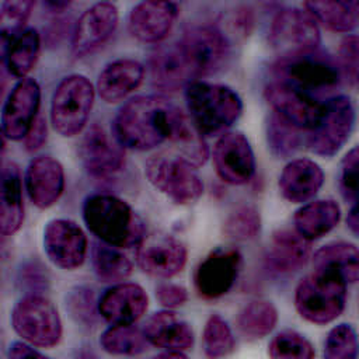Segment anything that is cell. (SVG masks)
Instances as JSON below:
<instances>
[{"label":"cell","instance_id":"obj_15","mask_svg":"<svg viewBox=\"0 0 359 359\" xmlns=\"http://www.w3.org/2000/svg\"><path fill=\"white\" fill-rule=\"evenodd\" d=\"M43 250L53 265L72 271L86 259L87 237L76 222L53 219L43 229Z\"/></svg>","mask_w":359,"mask_h":359},{"label":"cell","instance_id":"obj_28","mask_svg":"<svg viewBox=\"0 0 359 359\" xmlns=\"http://www.w3.org/2000/svg\"><path fill=\"white\" fill-rule=\"evenodd\" d=\"M341 219V208L332 199H317L304 203L293 216L294 231L307 241L318 240L335 229Z\"/></svg>","mask_w":359,"mask_h":359},{"label":"cell","instance_id":"obj_50","mask_svg":"<svg viewBox=\"0 0 359 359\" xmlns=\"http://www.w3.org/2000/svg\"><path fill=\"white\" fill-rule=\"evenodd\" d=\"M43 6L46 8H49L50 11H55V13H62L63 10H66L70 3L69 1H45Z\"/></svg>","mask_w":359,"mask_h":359},{"label":"cell","instance_id":"obj_31","mask_svg":"<svg viewBox=\"0 0 359 359\" xmlns=\"http://www.w3.org/2000/svg\"><path fill=\"white\" fill-rule=\"evenodd\" d=\"M41 49V36L36 29L27 28L20 35L3 43V60L14 77L25 79L35 66Z\"/></svg>","mask_w":359,"mask_h":359},{"label":"cell","instance_id":"obj_40","mask_svg":"<svg viewBox=\"0 0 359 359\" xmlns=\"http://www.w3.org/2000/svg\"><path fill=\"white\" fill-rule=\"evenodd\" d=\"M359 341L351 324L341 323L332 327L324 341L323 359H358Z\"/></svg>","mask_w":359,"mask_h":359},{"label":"cell","instance_id":"obj_47","mask_svg":"<svg viewBox=\"0 0 359 359\" xmlns=\"http://www.w3.org/2000/svg\"><path fill=\"white\" fill-rule=\"evenodd\" d=\"M7 356L8 359H50L41 353L39 351H36L35 348H32L31 345L17 341L8 346Z\"/></svg>","mask_w":359,"mask_h":359},{"label":"cell","instance_id":"obj_25","mask_svg":"<svg viewBox=\"0 0 359 359\" xmlns=\"http://www.w3.org/2000/svg\"><path fill=\"white\" fill-rule=\"evenodd\" d=\"M143 334L149 344L165 351H187L194 346V330L188 321L171 310L154 313L144 324Z\"/></svg>","mask_w":359,"mask_h":359},{"label":"cell","instance_id":"obj_22","mask_svg":"<svg viewBox=\"0 0 359 359\" xmlns=\"http://www.w3.org/2000/svg\"><path fill=\"white\" fill-rule=\"evenodd\" d=\"M25 189L35 206L46 209L55 205L65 189L62 164L50 156L34 158L25 171Z\"/></svg>","mask_w":359,"mask_h":359},{"label":"cell","instance_id":"obj_8","mask_svg":"<svg viewBox=\"0 0 359 359\" xmlns=\"http://www.w3.org/2000/svg\"><path fill=\"white\" fill-rule=\"evenodd\" d=\"M95 98L91 81L83 74H70L56 87L50 104V121L55 130L72 137L79 135L90 116Z\"/></svg>","mask_w":359,"mask_h":359},{"label":"cell","instance_id":"obj_27","mask_svg":"<svg viewBox=\"0 0 359 359\" xmlns=\"http://www.w3.org/2000/svg\"><path fill=\"white\" fill-rule=\"evenodd\" d=\"M21 191L20 167L14 161L4 163L0 187V230L3 236H11L22 226L24 205Z\"/></svg>","mask_w":359,"mask_h":359},{"label":"cell","instance_id":"obj_21","mask_svg":"<svg viewBox=\"0 0 359 359\" xmlns=\"http://www.w3.org/2000/svg\"><path fill=\"white\" fill-rule=\"evenodd\" d=\"M177 17L178 6L172 1H142L130 10L128 28L137 41L157 43L170 34Z\"/></svg>","mask_w":359,"mask_h":359},{"label":"cell","instance_id":"obj_41","mask_svg":"<svg viewBox=\"0 0 359 359\" xmlns=\"http://www.w3.org/2000/svg\"><path fill=\"white\" fill-rule=\"evenodd\" d=\"M35 3L28 0H10L1 3L0 32L3 43L25 31L27 20L31 15Z\"/></svg>","mask_w":359,"mask_h":359},{"label":"cell","instance_id":"obj_9","mask_svg":"<svg viewBox=\"0 0 359 359\" xmlns=\"http://www.w3.org/2000/svg\"><path fill=\"white\" fill-rule=\"evenodd\" d=\"M14 331L32 346L50 348L62 338V320L55 304L41 294H27L11 311Z\"/></svg>","mask_w":359,"mask_h":359},{"label":"cell","instance_id":"obj_7","mask_svg":"<svg viewBox=\"0 0 359 359\" xmlns=\"http://www.w3.org/2000/svg\"><path fill=\"white\" fill-rule=\"evenodd\" d=\"M175 46L192 81L219 72L230 56L229 41L215 25H196L187 29Z\"/></svg>","mask_w":359,"mask_h":359},{"label":"cell","instance_id":"obj_16","mask_svg":"<svg viewBox=\"0 0 359 359\" xmlns=\"http://www.w3.org/2000/svg\"><path fill=\"white\" fill-rule=\"evenodd\" d=\"M187 247L170 234H151L137 245L136 262L139 268L154 278H172L187 264Z\"/></svg>","mask_w":359,"mask_h":359},{"label":"cell","instance_id":"obj_30","mask_svg":"<svg viewBox=\"0 0 359 359\" xmlns=\"http://www.w3.org/2000/svg\"><path fill=\"white\" fill-rule=\"evenodd\" d=\"M151 81L157 88L175 91L192 83L175 43L161 48L149 60Z\"/></svg>","mask_w":359,"mask_h":359},{"label":"cell","instance_id":"obj_45","mask_svg":"<svg viewBox=\"0 0 359 359\" xmlns=\"http://www.w3.org/2000/svg\"><path fill=\"white\" fill-rule=\"evenodd\" d=\"M156 299L167 310L182 306L188 300V292L177 283H160L156 287Z\"/></svg>","mask_w":359,"mask_h":359},{"label":"cell","instance_id":"obj_35","mask_svg":"<svg viewBox=\"0 0 359 359\" xmlns=\"http://www.w3.org/2000/svg\"><path fill=\"white\" fill-rule=\"evenodd\" d=\"M101 348L111 355H140L147 349L149 341L143 331L133 325H111L100 337Z\"/></svg>","mask_w":359,"mask_h":359},{"label":"cell","instance_id":"obj_42","mask_svg":"<svg viewBox=\"0 0 359 359\" xmlns=\"http://www.w3.org/2000/svg\"><path fill=\"white\" fill-rule=\"evenodd\" d=\"M338 189L346 202H359V144L353 146L341 160Z\"/></svg>","mask_w":359,"mask_h":359},{"label":"cell","instance_id":"obj_1","mask_svg":"<svg viewBox=\"0 0 359 359\" xmlns=\"http://www.w3.org/2000/svg\"><path fill=\"white\" fill-rule=\"evenodd\" d=\"M191 122V118L168 98L139 95L119 109L114 133L123 147L144 151L164 142L174 144Z\"/></svg>","mask_w":359,"mask_h":359},{"label":"cell","instance_id":"obj_2","mask_svg":"<svg viewBox=\"0 0 359 359\" xmlns=\"http://www.w3.org/2000/svg\"><path fill=\"white\" fill-rule=\"evenodd\" d=\"M83 219L100 241L116 248L137 247L147 236L143 219L128 202L114 195L88 196L83 205Z\"/></svg>","mask_w":359,"mask_h":359},{"label":"cell","instance_id":"obj_29","mask_svg":"<svg viewBox=\"0 0 359 359\" xmlns=\"http://www.w3.org/2000/svg\"><path fill=\"white\" fill-rule=\"evenodd\" d=\"M313 269L331 272L346 285L359 282V247L348 241H331L313 255Z\"/></svg>","mask_w":359,"mask_h":359},{"label":"cell","instance_id":"obj_18","mask_svg":"<svg viewBox=\"0 0 359 359\" xmlns=\"http://www.w3.org/2000/svg\"><path fill=\"white\" fill-rule=\"evenodd\" d=\"M41 88L34 79L20 80L10 91L1 112L3 136L10 140L25 139L36 121Z\"/></svg>","mask_w":359,"mask_h":359},{"label":"cell","instance_id":"obj_19","mask_svg":"<svg viewBox=\"0 0 359 359\" xmlns=\"http://www.w3.org/2000/svg\"><path fill=\"white\" fill-rule=\"evenodd\" d=\"M118 8L112 3H97L79 18L72 39L74 57H84L105 43L118 27Z\"/></svg>","mask_w":359,"mask_h":359},{"label":"cell","instance_id":"obj_26","mask_svg":"<svg viewBox=\"0 0 359 359\" xmlns=\"http://www.w3.org/2000/svg\"><path fill=\"white\" fill-rule=\"evenodd\" d=\"M144 67L133 59H118L100 73L97 80L98 95L108 104L118 102L133 93L143 81Z\"/></svg>","mask_w":359,"mask_h":359},{"label":"cell","instance_id":"obj_37","mask_svg":"<svg viewBox=\"0 0 359 359\" xmlns=\"http://www.w3.org/2000/svg\"><path fill=\"white\" fill-rule=\"evenodd\" d=\"M297 128L272 112L266 123V142L271 153L279 158L293 156L302 144Z\"/></svg>","mask_w":359,"mask_h":359},{"label":"cell","instance_id":"obj_20","mask_svg":"<svg viewBox=\"0 0 359 359\" xmlns=\"http://www.w3.org/2000/svg\"><path fill=\"white\" fill-rule=\"evenodd\" d=\"M149 297L144 289L132 282H122L104 292L98 302V313L111 325H132L147 310Z\"/></svg>","mask_w":359,"mask_h":359},{"label":"cell","instance_id":"obj_51","mask_svg":"<svg viewBox=\"0 0 359 359\" xmlns=\"http://www.w3.org/2000/svg\"><path fill=\"white\" fill-rule=\"evenodd\" d=\"M346 3L349 6V8L352 10L353 15L356 17V20L359 21V1H346Z\"/></svg>","mask_w":359,"mask_h":359},{"label":"cell","instance_id":"obj_43","mask_svg":"<svg viewBox=\"0 0 359 359\" xmlns=\"http://www.w3.org/2000/svg\"><path fill=\"white\" fill-rule=\"evenodd\" d=\"M67 307L76 321L86 325H91L95 321L98 307H95L94 293L91 289L80 286L74 290H70L67 297Z\"/></svg>","mask_w":359,"mask_h":359},{"label":"cell","instance_id":"obj_13","mask_svg":"<svg viewBox=\"0 0 359 359\" xmlns=\"http://www.w3.org/2000/svg\"><path fill=\"white\" fill-rule=\"evenodd\" d=\"M264 95L273 109V114L294 128L307 130H310L318 121L324 102L306 91L276 79L265 86Z\"/></svg>","mask_w":359,"mask_h":359},{"label":"cell","instance_id":"obj_24","mask_svg":"<svg viewBox=\"0 0 359 359\" xmlns=\"http://www.w3.org/2000/svg\"><path fill=\"white\" fill-rule=\"evenodd\" d=\"M323 182L324 172L316 161L310 158H294L283 167L278 187L286 201L303 203L320 191Z\"/></svg>","mask_w":359,"mask_h":359},{"label":"cell","instance_id":"obj_44","mask_svg":"<svg viewBox=\"0 0 359 359\" xmlns=\"http://www.w3.org/2000/svg\"><path fill=\"white\" fill-rule=\"evenodd\" d=\"M338 55L342 73L359 90V34L344 36L339 43Z\"/></svg>","mask_w":359,"mask_h":359},{"label":"cell","instance_id":"obj_39","mask_svg":"<svg viewBox=\"0 0 359 359\" xmlns=\"http://www.w3.org/2000/svg\"><path fill=\"white\" fill-rule=\"evenodd\" d=\"M261 215L257 208L243 205L234 209L223 222V234L234 241H250L261 233Z\"/></svg>","mask_w":359,"mask_h":359},{"label":"cell","instance_id":"obj_36","mask_svg":"<svg viewBox=\"0 0 359 359\" xmlns=\"http://www.w3.org/2000/svg\"><path fill=\"white\" fill-rule=\"evenodd\" d=\"M202 346L208 359H222L234 351L236 339L233 331L227 321L219 314H212L206 320L202 334Z\"/></svg>","mask_w":359,"mask_h":359},{"label":"cell","instance_id":"obj_14","mask_svg":"<svg viewBox=\"0 0 359 359\" xmlns=\"http://www.w3.org/2000/svg\"><path fill=\"white\" fill-rule=\"evenodd\" d=\"M213 164L222 181L244 185L255 174V156L241 132H224L213 147Z\"/></svg>","mask_w":359,"mask_h":359},{"label":"cell","instance_id":"obj_10","mask_svg":"<svg viewBox=\"0 0 359 359\" xmlns=\"http://www.w3.org/2000/svg\"><path fill=\"white\" fill-rule=\"evenodd\" d=\"M356 121L355 107L348 95L335 94L323 102L321 114L307 136L309 149L323 157L335 156L348 142Z\"/></svg>","mask_w":359,"mask_h":359},{"label":"cell","instance_id":"obj_11","mask_svg":"<svg viewBox=\"0 0 359 359\" xmlns=\"http://www.w3.org/2000/svg\"><path fill=\"white\" fill-rule=\"evenodd\" d=\"M320 27L304 10L296 7L280 8L269 27V43L279 56L318 49Z\"/></svg>","mask_w":359,"mask_h":359},{"label":"cell","instance_id":"obj_6","mask_svg":"<svg viewBox=\"0 0 359 359\" xmlns=\"http://www.w3.org/2000/svg\"><path fill=\"white\" fill-rule=\"evenodd\" d=\"M150 184L178 205L196 202L203 194V184L196 165L178 153H157L144 164Z\"/></svg>","mask_w":359,"mask_h":359},{"label":"cell","instance_id":"obj_46","mask_svg":"<svg viewBox=\"0 0 359 359\" xmlns=\"http://www.w3.org/2000/svg\"><path fill=\"white\" fill-rule=\"evenodd\" d=\"M46 122L43 118H36V121L34 122V125L31 126V129L28 130L25 139H24V144L25 149L29 151H35L39 147L43 146V143L46 142Z\"/></svg>","mask_w":359,"mask_h":359},{"label":"cell","instance_id":"obj_48","mask_svg":"<svg viewBox=\"0 0 359 359\" xmlns=\"http://www.w3.org/2000/svg\"><path fill=\"white\" fill-rule=\"evenodd\" d=\"M346 227L349 231L359 238V202L352 203L346 215Z\"/></svg>","mask_w":359,"mask_h":359},{"label":"cell","instance_id":"obj_49","mask_svg":"<svg viewBox=\"0 0 359 359\" xmlns=\"http://www.w3.org/2000/svg\"><path fill=\"white\" fill-rule=\"evenodd\" d=\"M151 359H188V356L181 351H165Z\"/></svg>","mask_w":359,"mask_h":359},{"label":"cell","instance_id":"obj_4","mask_svg":"<svg viewBox=\"0 0 359 359\" xmlns=\"http://www.w3.org/2000/svg\"><path fill=\"white\" fill-rule=\"evenodd\" d=\"M185 100L189 118L202 135H223L243 111L240 95L217 83L192 81L185 87Z\"/></svg>","mask_w":359,"mask_h":359},{"label":"cell","instance_id":"obj_32","mask_svg":"<svg viewBox=\"0 0 359 359\" xmlns=\"http://www.w3.org/2000/svg\"><path fill=\"white\" fill-rule=\"evenodd\" d=\"M91 264L97 278L105 283H115L132 273V262L114 245L95 241L91 247Z\"/></svg>","mask_w":359,"mask_h":359},{"label":"cell","instance_id":"obj_3","mask_svg":"<svg viewBox=\"0 0 359 359\" xmlns=\"http://www.w3.org/2000/svg\"><path fill=\"white\" fill-rule=\"evenodd\" d=\"M276 80L292 84L307 94L325 101L342 83L339 62L330 53L318 49L280 56L272 66Z\"/></svg>","mask_w":359,"mask_h":359},{"label":"cell","instance_id":"obj_34","mask_svg":"<svg viewBox=\"0 0 359 359\" xmlns=\"http://www.w3.org/2000/svg\"><path fill=\"white\" fill-rule=\"evenodd\" d=\"M303 7L318 25L332 32H351L358 24L346 1H306Z\"/></svg>","mask_w":359,"mask_h":359},{"label":"cell","instance_id":"obj_23","mask_svg":"<svg viewBox=\"0 0 359 359\" xmlns=\"http://www.w3.org/2000/svg\"><path fill=\"white\" fill-rule=\"evenodd\" d=\"M311 255L310 241L296 231L276 230L265 254V266L276 275H287L303 268Z\"/></svg>","mask_w":359,"mask_h":359},{"label":"cell","instance_id":"obj_12","mask_svg":"<svg viewBox=\"0 0 359 359\" xmlns=\"http://www.w3.org/2000/svg\"><path fill=\"white\" fill-rule=\"evenodd\" d=\"M243 265V255L231 247L210 251L194 271V286L205 300H215L227 294L234 286Z\"/></svg>","mask_w":359,"mask_h":359},{"label":"cell","instance_id":"obj_17","mask_svg":"<svg viewBox=\"0 0 359 359\" xmlns=\"http://www.w3.org/2000/svg\"><path fill=\"white\" fill-rule=\"evenodd\" d=\"M79 157L84 170L97 178L114 175L125 165L123 146L94 123L83 135L79 143Z\"/></svg>","mask_w":359,"mask_h":359},{"label":"cell","instance_id":"obj_33","mask_svg":"<svg viewBox=\"0 0 359 359\" xmlns=\"http://www.w3.org/2000/svg\"><path fill=\"white\" fill-rule=\"evenodd\" d=\"M278 323V310L269 300H252L247 303L237 316L238 331L250 339L268 335Z\"/></svg>","mask_w":359,"mask_h":359},{"label":"cell","instance_id":"obj_5","mask_svg":"<svg viewBox=\"0 0 359 359\" xmlns=\"http://www.w3.org/2000/svg\"><path fill=\"white\" fill-rule=\"evenodd\" d=\"M346 283L337 275L313 269L296 286L294 306L302 318L324 325L337 320L346 306Z\"/></svg>","mask_w":359,"mask_h":359},{"label":"cell","instance_id":"obj_38","mask_svg":"<svg viewBox=\"0 0 359 359\" xmlns=\"http://www.w3.org/2000/svg\"><path fill=\"white\" fill-rule=\"evenodd\" d=\"M271 359H314L313 344L294 330H282L268 345Z\"/></svg>","mask_w":359,"mask_h":359}]
</instances>
